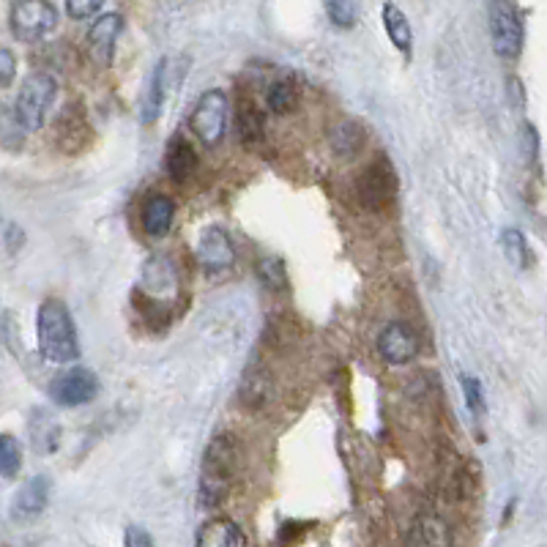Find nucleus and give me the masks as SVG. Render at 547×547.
I'll return each mask as SVG.
<instances>
[{"label": "nucleus", "mask_w": 547, "mask_h": 547, "mask_svg": "<svg viewBox=\"0 0 547 547\" xmlns=\"http://www.w3.org/2000/svg\"><path fill=\"white\" fill-rule=\"evenodd\" d=\"M36 334H39V351L47 362L69 364L80 356L72 312L61 299L42 301L36 315Z\"/></svg>", "instance_id": "f257e3e1"}, {"label": "nucleus", "mask_w": 547, "mask_h": 547, "mask_svg": "<svg viewBox=\"0 0 547 547\" xmlns=\"http://www.w3.org/2000/svg\"><path fill=\"white\" fill-rule=\"evenodd\" d=\"M238 468V449L230 435H214L206 446L203 455V468H200V504L219 506L230 496V487L236 479Z\"/></svg>", "instance_id": "f03ea898"}, {"label": "nucleus", "mask_w": 547, "mask_h": 547, "mask_svg": "<svg viewBox=\"0 0 547 547\" xmlns=\"http://www.w3.org/2000/svg\"><path fill=\"white\" fill-rule=\"evenodd\" d=\"M55 93H58V85H55V80H52L50 74L44 72L31 74V77L22 83L20 93H17V102H14V110H17L22 126H25L28 132L42 129L52 102H55Z\"/></svg>", "instance_id": "7ed1b4c3"}, {"label": "nucleus", "mask_w": 547, "mask_h": 547, "mask_svg": "<svg viewBox=\"0 0 547 547\" xmlns=\"http://www.w3.org/2000/svg\"><path fill=\"white\" fill-rule=\"evenodd\" d=\"M11 33L20 42H39L58 25V11L50 0H17L9 17Z\"/></svg>", "instance_id": "20e7f679"}, {"label": "nucleus", "mask_w": 547, "mask_h": 547, "mask_svg": "<svg viewBox=\"0 0 547 547\" xmlns=\"http://www.w3.org/2000/svg\"><path fill=\"white\" fill-rule=\"evenodd\" d=\"M356 195L359 203L367 211H383L397 195V176H394L392 162L386 156H378L367 170H364L359 181H356Z\"/></svg>", "instance_id": "39448f33"}, {"label": "nucleus", "mask_w": 547, "mask_h": 547, "mask_svg": "<svg viewBox=\"0 0 547 547\" xmlns=\"http://www.w3.org/2000/svg\"><path fill=\"white\" fill-rule=\"evenodd\" d=\"M189 126L206 145L222 143L228 129V96L225 91H206L189 115Z\"/></svg>", "instance_id": "423d86ee"}, {"label": "nucleus", "mask_w": 547, "mask_h": 547, "mask_svg": "<svg viewBox=\"0 0 547 547\" xmlns=\"http://www.w3.org/2000/svg\"><path fill=\"white\" fill-rule=\"evenodd\" d=\"M52 400L63 408H77V405H88L96 400L99 394V381L91 370L85 367H72L69 372L58 375L50 386Z\"/></svg>", "instance_id": "0eeeda50"}, {"label": "nucleus", "mask_w": 547, "mask_h": 547, "mask_svg": "<svg viewBox=\"0 0 547 547\" xmlns=\"http://www.w3.org/2000/svg\"><path fill=\"white\" fill-rule=\"evenodd\" d=\"M490 33H493V50L504 61H515L523 50V25L512 6L496 3L490 14Z\"/></svg>", "instance_id": "6e6552de"}, {"label": "nucleus", "mask_w": 547, "mask_h": 547, "mask_svg": "<svg viewBox=\"0 0 547 547\" xmlns=\"http://www.w3.org/2000/svg\"><path fill=\"white\" fill-rule=\"evenodd\" d=\"M197 263L200 269L206 271L208 277H217V274H225V271L233 269L236 263V249H233V241L222 228H208L200 241H197Z\"/></svg>", "instance_id": "1a4fd4ad"}, {"label": "nucleus", "mask_w": 547, "mask_h": 547, "mask_svg": "<svg viewBox=\"0 0 547 547\" xmlns=\"http://www.w3.org/2000/svg\"><path fill=\"white\" fill-rule=\"evenodd\" d=\"M378 353H381L383 362L394 364V367L408 364L419 356V337L411 326L394 320L378 334Z\"/></svg>", "instance_id": "9d476101"}, {"label": "nucleus", "mask_w": 547, "mask_h": 547, "mask_svg": "<svg viewBox=\"0 0 547 547\" xmlns=\"http://www.w3.org/2000/svg\"><path fill=\"white\" fill-rule=\"evenodd\" d=\"M124 31V17L121 14H102L99 20L93 22L88 31V55L96 66L107 69L113 63V52L118 36Z\"/></svg>", "instance_id": "9b49d317"}, {"label": "nucleus", "mask_w": 547, "mask_h": 547, "mask_svg": "<svg viewBox=\"0 0 547 547\" xmlns=\"http://www.w3.org/2000/svg\"><path fill=\"white\" fill-rule=\"evenodd\" d=\"M408 547H455V534L438 512H419L408 528Z\"/></svg>", "instance_id": "f8f14e48"}, {"label": "nucleus", "mask_w": 547, "mask_h": 547, "mask_svg": "<svg viewBox=\"0 0 547 547\" xmlns=\"http://www.w3.org/2000/svg\"><path fill=\"white\" fill-rule=\"evenodd\" d=\"M91 137L88 129V115H85L83 104L72 102L69 107H63V113L58 115L55 124V143L61 145L63 151H80Z\"/></svg>", "instance_id": "ddd939ff"}, {"label": "nucleus", "mask_w": 547, "mask_h": 547, "mask_svg": "<svg viewBox=\"0 0 547 547\" xmlns=\"http://www.w3.org/2000/svg\"><path fill=\"white\" fill-rule=\"evenodd\" d=\"M271 392H274V381L266 367L260 364H252L244 378H241V386H238V400L247 411H263L271 400Z\"/></svg>", "instance_id": "4468645a"}, {"label": "nucleus", "mask_w": 547, "mask_h": 547, "mask_svg": "<svg viewBox=\"0 0 547 547\" xmlns=\"http://www.w3.org/2000/svg\"><path fill=\"white\" fill-rule=\"evenodd\" d=\"M197 547H247V537L238 523L228 517H214L197 531Z\"/></svg>", "instance_id": "2eb2a0df"}, {"label": "nucleus", "mask_w": 547, "mask_h": 547, "mask_svg": "<svg viewBox=\"0 0 547 547\" xmlns=\"http://www.w3.org/2000/svg\"><path fill=\"white\" fill-rule=\"evenodd\" d=\"M165 167H167V173H170V178H173L176 184H184V181H189V176L195 173L197 154H195V148H192V143H189L186 137L176 135L173 140H170V143H167Z\"/></svg>", "instance_id": "dca6fc26"}, {"label": "nucleus", "mask_w": 547, "mask_h": 547, "mask_svg": "<svg viewBox=\"0 0 547 547\" xmlns=\"http://www.w3.org/2000/svg\"><path fill=\"white\" fill-rule=\"evenodd\" d=\"M47 498H50V482L44 476H33L20 487V493L14 498V517L28 520V517L42 515Z\"/></svg>", "instance_id": "f3484780"}, {"label": "nucleus", "mask_w": 547, "mask_h": 547, "mask_svg": "<svg viewBox=\"0 0 547 547\" xmlns=\"http://www.w3.org/2000/svg\"><path fill=\"white\" fill-rule=\"evenodd\" d=\"M176 217V203L167 195H154L143 208V228L151 238L167 236V230L173 228Z\"/></svg>", "instance_id": "a211bd4d"}, {"label": "nucleus", "mask_w": 547, "mask_h": 547, "mask_svg": "<svg viewBox=\"0 0 547 547\" xmlns=\"http://www.w3.org/2000/svg\"><path fill=\"white\" fill-rule=\"evenodd\" d=\"M364 140H367V135L356 121H337L329 132L331 151L342 159H353V156L362 154Z\"/></svg>", "instance_id": "6ab92c4d"}, {"label": "nucleus", "mask_w": 547, "mask_h": 547, "mask_svg": "<svg viewBox=\"0 0 547 547\" xmlns=\"http://www.w3.org/2000/svg\"><path fill=\"white\" fill-rule=\"evenodd\" d=\"M236 132L238 140L247 145V148H255L263 140V113L260 107L252 99H238L236 104Z\"/></svg>", "instance_id": "aec40b11"}, {"label": "nucleus", "mask_w": 547, "mask_h": 547, "mask_svg": "<svg viewBox=\"0 0 547 547\" xmlns=\"http://www.w3.org/2000/svg\"><path fill=\"white\" fill-rule=\"evenodd\" d=\"M170 69H173V61H162L156 66L154 77H151V85H148V93L143 99V124H154L156 118L162 115V107L167 102V80H170Z\"/></svg>", "instance_id": "412c9836"}, {"label": "nucleus", "mask_w": 547, "mask_h": 547, "mask_svg": "<svg viewBox=\"0 0 547 547\" xmlns=\"http://www.w3.org/2000/svg\"><path fill=\"white\" fill-rule=\"evenodd\" d=\"M383 28H386V36L392 39V44L403 55H411L413 47V31L411 22L403 14V9L397 3H383Z\"/></svg>", "instance_id": "4be33fe9"}, {"label": "nucleus", "mask_w": 547, "mask_h": 547, "mask_svg": "<svg viewBox=\"0 0 547 547\" xmlns=\"http://www.w3.org/2000/svg\"><path fill=\"white\" fill-rule=\"evenodd\" d=\"M266 104L274 115H290L299 104V88L290 77H282V80H274L266 91Z\"/></svg>", "instance_id": "5701e85b"}, {"label": "nucleus", "mask_w": 547, "mask_h": 547, "mask_svg": "<svg viewBox=\"0 0 547 547\" xmlns=\"http://www.w3.org/2000/svg\"><path fill=\"white\" fill-rule=\"evenodd\" d=\"M25 135H28V129L22 126L17 110L0 104V145L6 151H20L22 143H25Z\"/></svg>", "instance_id": "b1692460"}, {"label": "nucleus", "mask_w": 547, "mask_h": 547, "mask_svg": "<svg viewBox=\"0 0 547 547\" xmlns=\"http://www.w3.org/2000/svg\"><path fill=\"white\" fill-rule=\"evenodd\" d=\"M33 446L42 452V455H50L52 449L61 441V424L52 419L50 413H36L33 416Z\"/></svg>", "instance_id": "393cba45"}, {"label": "nucleus", "mask_w": 547, "mask_h": 547, "mask_svg": "<svg viewBox=\"0 0 547 547\" xmlns=\"http://www.w3.org/2000/svg\"><path fill=\"white\" fill-rule=\"evenodd\" d=\"M501 247H504V255L512 266H517V269L531 266V247H528L526 236L520 230H504L501 233Z\"/></svg>", "instance_id": "a878e982"}, {"label": "nucleus", "mask_w": 547, "mask_h": 547, "mask_svg": "<svg viewBox=\"0 0 547 547\" xmlns=\"http://www.w3.org/2000/svg\"><path fill=\"white\" fill-rule=\"evenodd\" d=\"M22 468V449L14 435L0 433V476L14 479Z\"/></svg>", "instance_id": "bb28decb"}, {"label": "nucleus", "mask_w": 547, "mask_h": 547, "mask_svg": "<svg viewBox=\"0 0 547 547\" xmlns=\"http://www.w3.org/2000/svg\"><path fill=\"white\" fill-rule=\"evenodd\" d=\"M326 11L337 28H353L359 22V0H326Z\"/></svg>", "instance_id": "cd10ccee"}, {"label": "nucleus", "mask_w": 547, "mask_h": 547, "mask_svg": "<svg viewBox=\"0 0 547 547\" xmlns=\"http://www.w3.org/2000/svg\"><path fill=\"white\" fill-rule=\"evenodd\" d=\"M258 277L269 290L288 288V277H285V266L277 258H260L258 260Z\"/></svg>", "instance_id": "c85d7f7f"}, {"label": "nucleus", "mask_w": 547, "mask_h": 547, "mask_svg": "<svg viewBox=\"0 0 547 547\" xmlns=\"http://www.w3.org/2000/svg\"><path fill=\"white\" fill-rule=\"evenodd\" d=\"M463 392H465V403H468L471 413H476V416H479V413H485V394H482V386H479L476 378H468V375H465Z\"/></svg>", "instance_id": "c756f323"}, {"label": "nucleus", "mask_w": 547, "mask_h": 547, "mask_svg": "<svg viewBox=\"0 0 547 547\" xmlns=\"http://www.w3.org/2000/svg\"><path fill=\"white\" fill-rule=\"evenodd\" d=\"M104 0H66V14L72 20H88L96 11L102 9Z\"/></svg>", "instance_id": "7c9ffc66"}, {"label": "nucleus", "mask_w": 547, "mask_h": 547, "mask_svg": "<svg viewBox=\"0 0 547 547\" xmlns=\"http://www.w3.org/2000/svg\"><path fill=\"white\" fill-rule=\"evenodd\" d=\"M17 77V61L9 50H0V88H9Z\"/></svg>", "instance_id": "2f4dec72"}, {"label": "nucleus", "mask_w": 547, "mask_h": 547, "mask_svg": "<svg viewBox=\"0 0 547 547\" xmlns=\"http://www.w3.org/2000/svg\"><path fill=\"white\" fill-rule=\"evenodd\" d=\"M124 547H154V539L145 528L129 526L124 534Z\"/></svg>", "instance_id": "473e14b6"}]
</instances>
